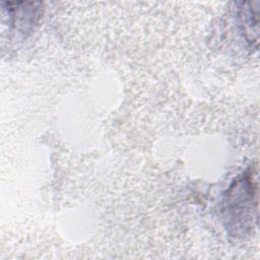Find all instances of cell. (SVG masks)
I'll return each mask as SVG.
<instances>
[{
    "mask_svg": "<svg viewBox=\"0 0 260 260\" xmlns=\"http://www.w3.org/2000/svg\"><path fill=\"white\" fill-rule=\"evenodd\" d=\"M255 2L244 3V8L241 9V19L243 31L246 39L253 44H257L258 37V8H254Z\"/></svg>",
    "mask_w": 260,
    "mask_h": 260,
    "instance_id": "2",
    "label": "cell"
},
{
    "mask_svg": "<svg viewBox=\"0 0 260 260\" xmlns=\"http://www.w3.org/2000/svg\"><path fill=\"white\" fill-rule=\"evenodd\" d=\"M255 187L251 180V176L243 175L242 178L228 190L224 200V213L229 228H232L234 222L238 220L235 226L248 228L247 221L253 218V203L255 197Z\"/></svg>",
    "mask_w": 260,
    "mask_h": 260,
    "instance_id": "1",
    "label": "cell"
}]
</instances>
